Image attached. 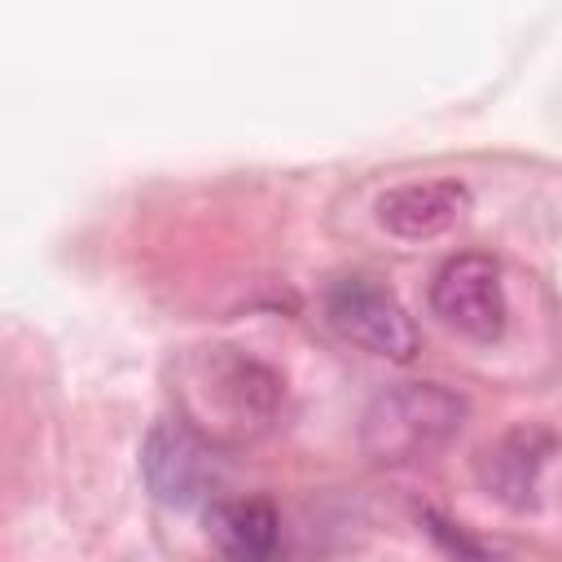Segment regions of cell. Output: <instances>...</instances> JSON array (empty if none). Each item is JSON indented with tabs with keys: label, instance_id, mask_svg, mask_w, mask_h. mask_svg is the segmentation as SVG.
Masks as SVG:
<instances>
[{
	"label": "cell",
	"instance_id": "6da1fadb",
	"mask_svg": "<svg viewBox=\"0 0 562 562\" xmlns=\"http://www.w3.org/2000/svg\"><path fill=\"white\" fill-rule=\"evenodd\" d=\"M180 395L198 435L250 439L277 417L285 386L263 360L233 347H211L184 364Z\"/></svg>",
	"mask_w": 562,
	"mask_h": 562
},
{
	"label": "cell",
	"instance_id": "7a4b0ae2",
	"mask_svg": "<svg viewBox=\"0 0 562 562\" xmlns=\"http://www.w3.org/2000/svg\"><path fill=\"white\" fill-rule=\"evenodd\" d=\"M465 422V400L439 382H400L382 391L360 422V443L382 465L422 461L457 439Z\"/></svg>",
	"mask_w": 562,
	"mask_h": 562
},
{
	"label": "cell",
	"instance_id": "3957f363",
	"mask_svg": "<svg viewBox=\"0 0 562 562\" xmlns=\"http://www.w3.org/2000/svg\"><path fill=\"white\" fill-rule=\"evenodd\" d=\"M430 307L443 325L474 342H496L509 321L501 263L487 255H452L430 281Z\"/></svg>",
	"mask_w": 562,
	"mask_h": 562
},
{
	"label": "cell",
	"instance_id": "277c9868",
	"mask_svg": "<svg viewBox=\"0 0 562 562\" xmlns=\"http://www.w3.org/2000/svg\"><path fill=\"white\" fill-rule=\"evenodd\" d=\"M325 321L356 347L386 356V360H413L417 351V325L404 312V303L382 290L369 277H342L325 294Z\"/></svg>",
	"mask_w": 562,
	"mask_h": 562
},
{
	"label": "cell",
	"instance_id": "5b68a950",
	"mask_svg": "<svg viewBox=\"0 0 562 562\" xmlns=\"http://www.w3.org/2000/svg\"><path fill=\"white\" fill-rule=\"evenodd\" d=\"M140 474H145L149 492H154L162 505L189 509V505H198V501L211 492V483H215V461H211L206 439H202L189 422H158V426L145 435Z\"/></svg>",
	"mask_w": 562,
	"mask_h": 562
},
{
	"label": "cell",
	"instance_id": "8992f818",
	"mask_svg": "<svg viewBox=\"0 0 562 562\" xmlns=\"http://www.w3.org/2000/svg\"><path fill=\"white\" fill-rule=\"evenodd\" d=\"M465 211H470V189L452 176L395 184L373 206L378 224L391 237H404V241H430V237L448 233Z\"/></svg>",
	"mask_w": 562,
	"mask_h": 562
},
{
	"label": "cell",
	"instance_id": "52a82bcc",
	"mask_svg": "<svg viewBox=\"0 0 562 562\" xmlns=\"http://www.w3.org/2000/svg\"><path fill=\"white\" fill-rule=\"evenodd\" d=\"M206 536L228 562H272L281 544V518L268 496H233L206 509Z\"/></svg>",
	"mask_w": 562,
	"mask_h": 562
},
{
	"label": "cell",
	"instance_id": "ba28073f",
	"mask_svg": "<svg viewBox=\"0 0 562 562\" xmlns=\"http://www.w3.org/2000/svg\"><path fill=\"white\" fill-rule=\"evenodd\" d=\"M549 452H553V435H549V430H540V426H518V430L501 435V439L483 452L479 479H483V487H487L496 501L522 509V505L536 501V479H540V465H544Z\"/></svg>",
	"mask_w": 562,
	"mask_h": 562
}]
</instances>
